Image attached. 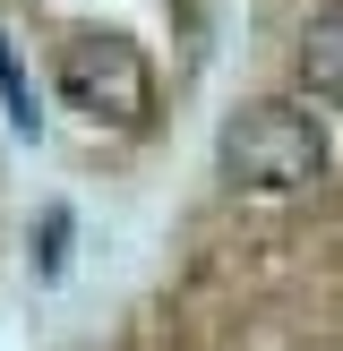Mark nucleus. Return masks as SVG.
<instances>
[{
    "instance_id": "1",
    "label": "nucleus",
    "mask_w": 343,
    "mask_h": 351,
    "mask_svg": "<svg viewBox=\"0 0 343 351\" xmlns=\"http://www.w3.org/2000/svg\"><path fill=\"white\" fill-rule=\"evenodd\" d=\"M51 77H60L69 112L112 120V129H146V112H154V60L129 34H78V43H60Z\"/></svg>"
},
{
    "instance_id": "2",
    "label": "nucleus",
    "mask_w": 343,
    "mask_h": 351,
    "mask_svg": "<svg viewBox=\"0 0 343 351\" xmlns=\"http://www.w3.org/2000/svg\"><path fill=\"white\" fill-rule=\"evenodd\" d=\"M0 112L17 120V129H34V86H26V60H17V43H9V26H0Z\"/></svg>"
}]
</instances>
